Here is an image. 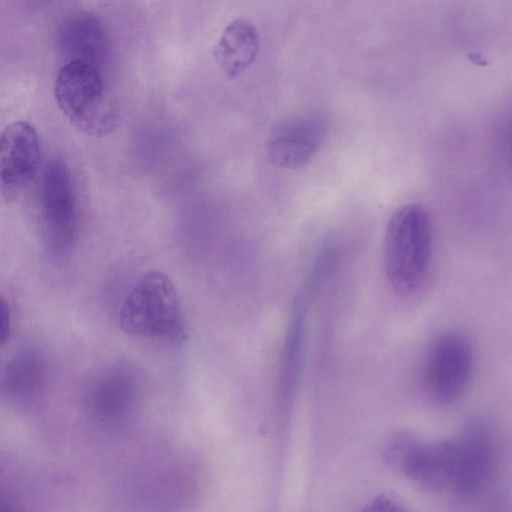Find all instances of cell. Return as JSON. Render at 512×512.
<instances>
[{
    "mask_svg": "<svg viewBox=\"0 0 512 512\" xmlns=\"http://www.w3.org/2000/svg\"><path fill=\"white\" fill-rule=\"evenodd\" d=\"M40 161L37 132L28 122L8 125L0 135V194L16 200L35 177Z\"/></svg>",
    "mask_w": 512,
    "mask_h": 512,
    "instance_id": "obj_7",
    "label": "cell"
},
{
    "mask_svg": "<svg viewBox=\"0 0 512 512\" xmlns=\"http://www.w3.org/2000/svg\"><path fill=\"white\" fill-rule=\"evenodd\" d=\"M456 439L424 443L415 437L397 471L429 492L450 489Z\"/></svg>",
    "mask_w": 512,
    "mask_h": 512,
    "instance_id": "obj_9",
    "label": "cell"
},
{
    "mask_svg": "<svg viewBox=\"0 0 512 512\" xmlns=\"http://www.w3.org/2000/svg\"><path fill=\"white\" fill-rule=\"evenodd\" d=\"M496 452L492 436L481 422L470 424L456 439V460L450 490L461 497L478 495L492 478Z\"/></svg>",
    "mask_w": 512,
    "mask_h": 512,
    "instance_id": "obj_8",
    "label": "cell"
},
{
    "mask_svg": "<svg viewBox=\"0 0 512 512\" xmlns=\"http://www.w3.org/2000/svg\"><path fill=\"white\" fill-rule=\"evenodd\" d=\"M367 509L372 511H397L403 508L395 500L386 496H380Z\"/></svg>",
    "mask_w": 512,
    "mask_h": 512,
    "instance_id": "obj_13",
    "label": "cell"
},
{
    "mask_svg": "<svg viewBox=\"0 0 512 512\" xmlns=\"http://www.w3.org/2000/svg\"><path fill=\"white\" fill-rule=\"evenodd\" d=\"M433 228L420 204L399 207L390 217L384 239V268L390 287L410 295L426 282L432 258Z\"/></svg>",
    "mask_w": 512,
    "mask_h": 512,
    "instance_id": "obj_1",
    "label": "cell"
},
{
    "mask_svg": "<svg viewBox=\"0 0 512 512\" xmlns=\"http://www.w3.org/2000/svg\"><path fill=\"white\" fill-rule=\"evenodd\" d=\"M11 330V316L9 306L6 301L0 297V346L6 342Z\"/></svg>",
    "mask_w": 512,
    "mask_h": 512,
    "instance_id": "obj_12",
    "label": "cell"
},
{
    "mask_svg": "<svg viewBox=\"0 0 512 512\" xmlns=\"http://www.w3.org/2000/svg\"><path fill=\"white\" fill-rule=\"evenodd\" d=\"M472 350L457 332H444L431 344L425 363V384L440 403H451L464 392L472 370Z\"/></svg>",
    "mask_w": 512,
    "mask_h": 512,
    "instance_id": "obj_5",
    "label": "cell"
},
{
    "mask_svg": "<svg viewBox=\"0 0 512 512\" xmlns=\"http://www.w3.org/2000/svg\"><path fill=\"white\" fill-rule=\"evenodd\" d=\"M328 122L317 113H302L278 122L269 132L266 152L270 162L282 169L307 165L323 146Z\"/></svg>",
    "mask_w": 512,
    "mask_h": 512,
    "instance_id": "obj_6",
    "label": "cell"
},
{
    "mask_svg": "<svg viewBox=\"0 0 512 512\" xmlns=\"http://www.w3.org/2000/svg\"><path fill=\"white\" fill-rule=\"evenodd\" d=\"M54 95L63 114L85 134L103 137L119 125L118 104L100 71L89 62H67L57 75Z\"/></svg>",
    "mask_w": 512,
    "mask_h": 512,
    "instance_id": "obj_2",
    "label": "cell"
},
{
    "mask_svg": "<svg viewBox=\"0 0 512 512\" xmlns=\"http://www.w3.org/2000/svg\"><path fill=\"white\" fill-rule=\"evenodd\" d=\"M121 328L144 338L179 337L184 316L178 291L162 271L144 273L127 293L120 310Z\"/></svg>",
    "mask_w": 512,
    "mask_h": 512,
    "instance_id": "obj_3",
    "label": "cell"
},
{
    "mask_svg": "<svg viewBox=\"0 0 512 512\" xmlns=\"http://www.w3.org/2000/svg\"><path fill=\"white\" fill-rule=\"evenodd\" d=\"M259 52L255 27L241 19L231 22L222 32L213 54L228 78H235L250 67Z\"/></svg>",
    "mask_w": 512,
    "mask_h": 512,
    "instance_id": "obj_10",
    "label": "cell"
},
{
    "mask_svg": "<svg viewBox=\"0 0 512 512\" xmlns=\"http://www.w3.org/2000/svg\"><path fill=\"white\" fill-rule=\"evenodd\" d=\"M138 396V382L130 367L118 368L104 381L99 401L110 418H120L129 414Z\"/></svg>",
    "mask_w": 512,
    "mask_h": 512,
    "instance_id": "obj_11",
    "label": "cell"
},
{
    "mask_svg": "<svg viewBox=\"0 0 512 512\" xmlns=\"http://www.w3.org/2000/svg\"><path fill=\"white\" fill-rule=\"evenodd\" d=\"M40 222L47 253L53 258L69 253L77 238V201L70 169L61 159H54L45 168L40 188Z\"/></svg>",
    "mask_w": 512,
    "mask_h": 512,
    "instance_id": "obj_4",
    "label": "cell"
}]
</instances>
